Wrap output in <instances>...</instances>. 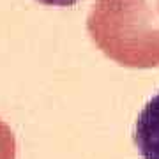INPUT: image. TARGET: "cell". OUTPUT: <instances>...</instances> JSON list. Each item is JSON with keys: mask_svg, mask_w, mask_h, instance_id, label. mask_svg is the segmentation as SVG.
Masks as SVG:
<instances>
[{"mask_svg": "<svg viewBox=\"0 0 159 159\" xmlns=\"http://www.w3.org/2000/svg\"><path fill=\"white\" fill-rule=\"evenodd\" d=\"M87 30L97 48L124 67L159 66V0H96Z\"/></svg>", "mask_w": 159, "mask_h": 159, "instance_id": "6da1fadb", "label": "cell"}, {"mask_svg": "<svg viewBox=\"0 0 159 159\" xmlns=\"http://www.w3.org/2000/svg\"><path fill=\"white\" fill-rule=\"evenodd\" d=\"M133 140L143 159H159V92L142 108L134 122Z\"/></svg>", "mask_w": 159, "mask_h": 159, "instance_id": "7a4b0ae2", "label": "cell"}, {"mask_svg": "<svg viewBox=\"0 0 159 159\" xmlns=\"http://www.w3.org/2000/svg\"><path fill=\"white\" fill-rule=\"evenodd\" d=\"M0 159H16L14 133L2 119H0Z\"/></svg>", "mask_w": 159, "mask_h": 159, "instance_id": "3957f363", "label": "cell"}]
</instances>
